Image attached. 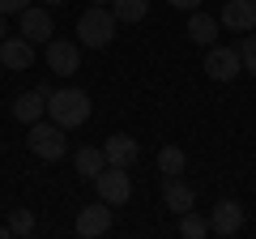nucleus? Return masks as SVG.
<instances>
[{
	"label": "nucleus",
	"mask_w": 256,
	"mask_h": 239,
	"mask_svg": "<svg viewBox=\"0 0 256 239\" xmlns=\"http://www.w3.org/2000/svg\"><path fill=\"white\" fill-rule=\"evenodd\" d=\"M180 235L184 239H205L210 235V218H201V214H180Z\"/></svg>",
	"instance_id": "6ab92c4d"
},
{
	"label": "nucleus",
	"mask_w": 256,
	"mask_h": 239,
	"mask_svg": "<svg viewBox=\"0 0 256 239\" xmlns=\"http://www.w3.org/2000/svg\"><path fill=\"white\" fill-rule=\"evenodd\" d=\"M38 4H64V0H38Z\"/></svg>",
	"instance_id": "393cba45"
},
{
	"label": "nucleus",
	"mask_w": 256,
	"mask_h": 239,
	"mask_svg": "<svg viewBox=\"0 0 256 239\" xmlns=\"http://www.w3.org/2000/svg\"><path fill=\"white\" fill-rule=\"evenodd\" d=\"M90 94L77 90V86H64V90H52V98H47V120H56L64 132L68 128H82L86 120H90Z\"/></svg>",
	"instance_id": "f257e3e1"
},
{
	"label": "nucleus",
	"mask_w": 256,
	"mask_h": 239,
	"mask_svg": "<svg viewBox=\"0 0 256 239\" xmlns=\"http://www.w3.org/2000/svg\"><path fill=\"white\" fill-rule=\"evenodd\" d=\"M73 166H77L82 180H94V175L107 166V154H102V146H82V150L73 154Z\"/></svg>",
	"instance_id": "dca6fc26"
},
{
	"label": "nucleus",
	"mask_w": 256,
	"mask_h": 239,
	"mask_svg": "<svg viewBox=\"0 0 256 239\" xmlns=\"http://www.w3.org/2000/svg\"><path fill=\"white\" fill-rule=\"evenodd\" d=\"M218 18H210V13H201V9H192L188 13V38L196 47H214V38H218Z\"/></svg>",
	"instance_id": "4468645a"
},
{
	"label": "nucleus",
	"mask_w": 256,
	"mask_h": 239,
	"mask_svg": "<svg viewBox=\"0 0 256 239\" xmlns=\"http://www.w3.org/2000/svg\"><path fill=\"white\" fill-rule=\"evenodd\" d=\"M184 166H188V154H184L180 146L158 150V175H184Z\"/></svg>",
	"instance_id": "f3484780"
},
{
	"label": "nucleus",
	"mask_w": 256,
	"mask_h": 239,
	"mask_svg": "<svg viewBox=\"0 0 256 239\" xmlns=\"http://www.w3.org/2000/svg\"><path fill=\"white\" fill-rule=\"evenodd\" d=\"M239 56H244V68L256 77V38H244V47H239Z\"/></svg>",
	"instance_id": "412c9836"
},
{
	"label": "nucleus",
	"mask_w": 256,
	"mask_h": 239,
	"mask_svg": "<svg viewBox=\"0 0 256 239\" xmlns=\"http://www.w3.org/2000/svg\"><path fill=\"white\" fill-rule=\"evenodd\" d=\"M0 64L13 68V73H26V68L34 64V43H30L26 34H18V38H0Z\"/></svg>",
	"instance_id": "9d476101"
},
{
	"label": "nucleus",
	"mask_w": 256,
	"mask_h": 239,
	"mask_svg": "<svg viewBox=\"0 0 256 239\" xmlns=\"http://www.w3.org/2000/svg\"><path fill=\"white\" fill-rule=\"evenodd\" d=\"M111 230V205L107 201H94V205H82L77 210V235L82 239H98Z\"/></svg>",
	"instance_id": "6e6552de"
},
{
	"label": "nucleus",
	"mask_w": 256,
	"mask_h": 239,
	"mask_svg": "<svg viewBox=\"0 0 256 239\" xmlns=\"http://www.w3.org/2000/svg\"><path fill=\"white\" fill-rule=\"evenodd\" d=\"M171 9H180V13H192V9H201V0H166Z\"/></svg>",
	"instance_id": "5701e85b"
},
{
	"label": "nucleus",
	"mask_w": 256,
	"mask_h": 239,
	"mask_svg": "<svg viewBox=\"0 0 256 239\" xmlns=\"http://www.w3.org/2000/svg\"><path fill=\"white\" fill-rule=\"evenodd\" d=\"M0 38H9V18L0 13Z\"/></svg>",
	"instance_id": "b1692460"
},
{
	"label": "nucleus",
	"mask_w": 256,
	"mask_h": 239,
	"mask_svg": "<svg viewBox=\"0 0 256 239\" xmlns=\"http://www.w3.org/2000/svg\"><path fill=\"white\" fill-rule=\"evenodd\" d=\"M111 13H116V22H141L150 13V0H111Z\"/></svg>",
	"instance_id": "a211bd4d"
},
{
	"label": "nucleus",
	"mask_w": 256,
	"mask_h": 239,
	"mask_svg": "<svg viewBox=\"0 0 256 239\" xmlns=\"http://www.w3.org/2000/svg\"><path fill=\"white\" fill-rule=\"evenodd\" d=\"M90 4H107V0H90Z\"/></svg>",
	"instance_id": "bb28decb"
},
{
	"label": "nucleus",
	"mask_w": 256,
	"mask_h": 239,
	"mask_svg": "<svg viewBox=\"0 0 256 239\" xmlns=\"http://www.w3.org/2000/svg\"><path fill=\"white\" fill-rule=\"evenodd\" d=\"M22 9H30V0H0V13H4V18H13V13H22Z\"/></svg>",
	"instance_id": "4be33fe9"
},
{
	"label": "nucleus",
	"mask_w": 256,
	"mask_h": 239,
	"mask_svg": "<svg viewBox=\"0 0 256 239\" xmlns=\"http://www.w3.org/2000/svg\"><path fill=\"white\" fill-rule=\"evenodd\" d=\"M47 116V98L38 90H26V94H18V98H13V120H22V124H34V120H43Z\"/></svg>",
	"instance_id": "2eb2a0df"
},
{
	"label": "nucleus",
	"mask_w": 256,
	"mask_h": 239,
	"mask_svg": "<svg viewBox=\"0 0 256 239\" xmlns=\"http://www.w3.org/2000/svg\"><path fill=\"white\" fill-rule=\"evenodd\" d=\"M102 154H107V166H132L137 154H141V146L128 137V132H116V137L102 141Z\"/></svg>",
	"instance_id": "ddd939ff"
},
{
	"label": "nucleus",
	"mask_w": 256,
	"mask_h": 239,
	"mask_svg": "<svg viewBox=\"0 0 256 239\" xmlns=\"http://www.w3.org/2000/svg\"><path fill=\"white\" fill-rule=\"evenodd\" d=\"M47 68L52 73H60V77H73L77 73V64H82V47L77 43H68V38H47Z\"/></svg>",
	"instance_id": "0eeeda50"
},
{
	"label": "nucleus",
	"mask_w": 256,
	"mask_h": 239,
	"mask_svg": "<svg viewBox=\"0 0 256 239\" xmlns=\"http://www.w3.org/2000/svg\"><path fill=\"white\" fill-rule=\"evenodd\" d=\"M116 13L102 9V4H90V9L77 18V43L82 47H94V52H102V47H111V38H116Z\"/></svg>",
	"instance_id": "f03ea898"
},
{
	"label": "nucleus",
	"mask_w": 256,
	"mask_h": 239,
	"mask_svg": "<svg viewBox=\"0 0 256 239\" xmlns=\"http://www.w3.org/2000/svg\"><path fill=\"white\" fill-rule=\"evenodd\" d=\"M9 230L13 235H34V214L30 210H13L9 214Z\"/></svg>",
	"instance_id": "aec40b11"
},
{
	"label": "nucleus",
	"mask_w": 256,
	"mask_h": 239,
	"mask_svg": "<svg viewBox=\"0 0 256 239\" xmlns=\"http://www.w3.org/2000/svg\"><path fill=\"white\" fill-rule=\"evenodd\" d=\"M162 205L171 214H188L192 205H196V192L188 188L184 175H162Z\"/></svg>",
	"instance_id": "f8f14e48"
},
{
	"label": "nucleus",
	"mask_w": 256,
	"mask_h": 239,
	"mask_svg": "<svg viewBox=\"0 0 256 239\" xmlns=\"http://www.w3.org/2000/svg\"><path fill=\"white\" fill-rule=\"evenodd\" d=\"M94 192H98V201H107V205H124L128 196H132L128 166H102V171L94 175Z\"/></svg>",
	"instance_id": "20e7f679"
},
{
	"label": "nucleus",
	"mask_w": 256,
	"mask_h": 239,
	"mask_svg": "<svg viewBox=\"0 0 256 239\" xmlns=\"http://www.w3.org/2000/svg\"><path fill=\"white\" fill-rule=\"evenodd\" d=\"M252 4H256V0H252Z\"/></svg>",
	"instance_id": "cd10ccee"
},
{
	"label": "nucleus",
	"mask_w": 256,
	"mask_h": 239,
	"mask_svg": "<svg viewBox=\"0 0 256 239\" xmlns=\"http://www.w3.org/2000/svg\"><path fill=\"white\" fill-rule=\"evenodd\" d=\"M205 73L214 77V82H235L239 73H244V56L235 52V47H205Z\"/></svg>",
	"instance_id": "39448f33"
},
{
	"label": "nucleus",
	"mask_w": 256,
	"mask_h": 239,
	"mask_svg": "<svg viewBox=\"0 0 256 239\" xmlns=\"http://www.w3.org/2000/svg\"><path fill=\"white\" fill-rule=\"evenodd\" d=\"M239 230H244V205L239 201H218L214 214H210V235L230 239V235H239Z\"/></svg>",
	"instance_id": "1a4fd4ad"
},
{
	"label": "nucleus",
	"mask_w": 256,
	"mask_h": 239,
	"mask_svg": "<svg viewBox=\"0 0 256 239\" xmlns=\"http://www.w3.org/2000/svg\"><path fill=\"white\" fill-rule=\"evenodd\" d=\"M26 146H30V154H34V158L56 162V158H64V150H68V137H64V128L56 124V120H34V124H30Z\"/></svg>",
	"instance_id": "7ed1b4c3"
},
{
	"label": "nucleus",
	"mask_w": 256,
	"mask_h": 239,
	"mask_svg": "<svg viewBox=\"0 0 256 239\" xmlns=\"http://www.w3.org/2000/svg\"><path fill=\"white\" fill-rule=\"evenodd\" d=\"M218 26L239 30V34L256 30V4H252V0H226V4H222V13H218Z\"/></svg>",
	"instance_id": "9b49d317"
},
{
	"label": "nucleus",
	"mask_w": 256,
	"mask_h": 239,
	"mask_svg": "<svg viewBox=\"0 0 256 239\" xmlns=\"http://www.w3.org/2000/svg\"><path fill=\"white\" fill-rule=\"evenodd\" d=\"M4 235H13V230H9V226H0V239H4Z\"/></svg>",
	"instance_id": "a878e982"
},
{
	"label": "nucleus",
	"mask_w": 256,
	"mask_h": 239,
	"mask_svg": "<svg viewBox=\"0 0 256 239\" xmlns=\"http://www.w3.org/2000/svg\"><path fill=\"white\" fill-rule=\"evenodd\" d=\"M18 26H22V34L30 38V43H47V38H56V22H52V9L47 4H30V9H22L18 13Z\"/></svg>",
	"instance_id": "423d86ee"
}]
</instances>
